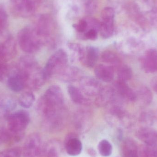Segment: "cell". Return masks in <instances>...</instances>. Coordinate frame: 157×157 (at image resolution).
<instances>
[{
	"instance_id": "33",
	"label": "cell",
	"mask_w": 157,
	"mask_h": 157,
	"mask_svg": "<svg viewBox=\"0 0 157 157\" xmlns=\"http://www.w3.org/2000/svg\"><path fill=\"white\" fill-rule=\"evenodd\" d=\"M74 27L79 33H84L86 32L87 29L88 23L86 20H81Z\"/></svg>"
},
{
	"instance_id": "10",
	"label": "cell",
	"mask_w": 157,
	"mask_h": 157,
	"mask_svg": "<svg viewBox=\"0 0 157 157\" xmlns=\"http://www.w3.org/2000/svg\"><path fill=\"white\" fill-rule=\"evenodd\" d=\"M65 148L68 155L76 156L80 155L82 150V144L75 134L71 133L66 136Z\"/></svg>"
},
{
	"instance_id": "22",
	"label": "cell",
	"mask_w": 157,
	"mask_h": 157,
	"mask_svg": "<svg viewBox=\"0 0 157 157\" xmlns=\"http://www.w3.org/2000/svg\"><path fill=\"white\" fill-rule=\"evenodd\" d=\"M1 45L4 56L6 60L15 56L16 53V48L15 42L13 38H8Z\"/></svg>"
},
{
	"instance_id": "25",
	"label": "cell",
	"mask_w": 157,
	"mask_h": 157,
	"mask_svg": "<svg viewBox=\"0 0 157 157\" xmlns=\"http://www.w3.org/2000/svg\"><path fill=\"white\" fill-rule=\"evenodd\" d=\"M68 92L72 100L78 104H85L87 101L84 97L83 92L78 88L73 86H69L68 87Z\"/></svg>"
},
{
	"instance_id": "29",
	"label": "cell",
	"mask_w": 157,
	"mask_h": 157,
	"mask_svg": "<svg viewBox=\"0 0 157 157\" xmlns=\"http://www.w3.org/2000/svg\"><path fill=\"white\" fill-rule=\"evenodd\" d=\"M118 76L119 80L125 81L129 80L132 76L131 69L126 65H120L118 68Z\"/></svg>"
},
{
	"instance_id": "18",
	"label": "cell",
	"mask_w": 157,
	"mask_h": 157,
	"mask_svg": "<svg viewBox=\"0 0 157 157\" xmlns=\"http://www.w3.org/2000/svg\"><path fill=\"white\" fill-rule=\"evenodd\" d=\"M17 107L15 100L12 97H4L0 99V119L6 118Z\"/></svg>"
},
{
	"instance_id": "31",
	"label": "cell",
	"mask_w": 157,
	"mask_h": 157,
	"mask_svg": "<svg viewBox=\"0 0 157 157\" xmlns=\"http://www.w3.org/2000/svg\"><path fill=\"white\" fill-rule=\"evenodd\" d=\"M140 155L141 157H157V151L147 145L141 148Z\"/></svg>"
},
{
	"instance_id": "36",
	"label": "cell",
	"mask_w": 157,
	"mask_h": 157,
	"mask_svg": "<svg viewBox=\"0 0 157 157\" xmlns=\"http://www.w3.org/2000/svg\"><path fill=\"white\" fill-rule=\"evenodd\" d=\"M87 153L90 157H96L97 156V153L95 149L92 148H89L87 149Z\"/></svg>"
},
{
	"instance_id": "30",
	"label": "cell",
	"mask_w": 157,
	"mask_h": 157,
	"mask_svg": "<svg viewBox=\"0 0 157 157\" xmlns=\"http://www.w3.org/2000/svg\"><path fill=\"white\" fill-rule=\"evenodd\" d=\"M22 152L18 147L9 148L0 152V157H21Z\"/></svg>"
},
{
	"instance_id": "17",
	"label": "cell",
	"mask_w": 157,
	"mask_h": 157,
	"mask_svg": "<svg viewBox=\"0 0 157 157\" xmlns=\"http://www.w3.org/2000/svg\"><path fill=\"white\" fill-rule=\"evenodd\" d=\"M98 50L92 46H88L85 49L84 56L81 61L88 68L95 66L98 59Z\"/></svg>"
},
{
	"instance_id": "24",
	"label": "cell",
	"mask_w": 157,
	"mask_h": 157,
	"mask_svg": "<svg viewBox=\"0 0 157 157\" xmlns=\"http://www.w3.org/2000/svg\"><path fill=\"white\" fill-rule=\"evenodd\" d=\"M122 151L124 157H139L137 146L131 139L124 140L123 144Z\"/></svg>"
},
{
	"instance_id": "6",
	"label": "cell",
	"mask_w": 157,
	"mask_h": 157,
	"mask_svg": "<svg viewBox=\"0 0 157 157\" xmlns=\"http://www.w3.org/2000/svg\"><path fill=\"white\" fill-rule=\"evenodd\" d=\"M40 2V0H10V5L15 15L28 17L35 13Z\"/></svg>"
},
{
	"instance_id": "4",
	"label": "cell",
	"mask_w": 157,
	"mask_h": 157,
	"mask_svg": "<svg viewBox=\"0 0 157 157\" xmlns=\"http://www.w3.org/2000/svg\"><path fill=\"white\" fill-rule=\"evenodd\" d=\"M17 40L20 48L27 53L37 51L44 43L35 27L29 26L19 31Z\"/></svg>"
},
{
	"instance_id": "38",
	"label": "cell",
	"mask_w": 157,
	"mask_h": 157,
	"mask_svg": "<svg viewBox=\"0 0 157 157\" xmlns=\"http://www.w3.org/2000/svg\"><path fill=\"white\" fill-rule=\"evenodd\" d=\"M155 90L157 92V85L155 86Z\"/></svg>"
},
{
	"instance_id": "27",
	"label": "cell",
	"mask_w": 157,
	"mask_h": 157,
	"mask_svg": "<svg viewBox=\"0 0 157 157\" xmlns=\"http://www.w3.org/2000/svg\"><path fill=\"white\" fill-rule=\"evenodd\" d=\"M35 101V96L31 91H26L23 93L19 98V103L24 108H29L33 105Z\"/></svg>"
},
{
	"instance_id": "34",
	"label": "cell",
	"mask_w": 157,
	"mask_h": 157,
	"mask_svg": "<svg viewBox=\"0 0 157 157\" xmlns=\"http://www.w3.org/2000/svg\"><path fill=\"white\" fill-rule=\"evenodd\" d=\"M84 36L86 38L90 40H95L98 37V33L95 29H91L88 30L84 34Z\"/></svg>"
},
{
	"instance_id": "21",
	"label": "cell",
	"mask_w": 157,
	"mask_h": 157,
	"mask_svg": "<svg viewBox=\"0 0 157 157\" xmlns=\"http://www.w3.org/2000/svg\"><path fill=\"white\" fill-rule=\"evenodd\" d=\"M115 87L117 92L124 98L130 101H134L136 96L133 90L127 86L124 81L118 80L115 84Z\"/></svg>"
},
{
	"instance_id": "26",
	"label": "cell",
	"mask_w": 157,
	"mask_h": 157,
	"mask_svg": "<svg viewBox=\"0 0 157 157\" xmlns=\"http://www.w3.org/2000/svg\"><path fill=\"white\" fill-rule=\"evenodd\" d=\"M73 59L81 61L84 56L85 49L77 43H71L68 45Z\"/></svg>"
},
{
	"instance_id": "7",
	"label": "cell",
	"mask_w": 157,
	"mask_h": 157,
	"mask_svg": "<svg viewBox=\"0 0 157 157\" xmlns=\"http://www.w3.org/2000/svg\"><path fill=\"white\" fill-rule=\"evenodd\" d=\"M42 147L40 136L37 133L29 135L23 147V157H40Z\"/></svg>"
},
{
	"instance_id": "32",
	"label": "cell",
	"mask_w": 157,
	"mask_h": 157,
	"mask_svg": "<svg viewBox=\"0 0 157 157\" xmlns=\"http://www.w3.org/2000/svg\"><path fill=\"white\" fill-rule=\"evenodd\" d=\"M7 21V15L4 10L0 9V34L5 29Z\"/></svg>"
},
{
	"instance_id": "13",
	"label": "cell",
	"mask_w": 157,
	"mask_h": 157,
	"mask_svg": "<svg viewBox=\"0 0 157 157\" xmlns=\"http://www.w3.org/2000/svg\"><path fill=\"white\" fill-rule=\"evenodd\" d=\"M137 137L140 141L148 146L157 144V132L154 129L143 128L138 130Z\"/></svg>"
},
{
	"instance_id": "16",
	"label": "cell",
	"mask_w": 157,
	"mask_h": 157,
	"mask_svg": "<svg viewBox=\"0 0 157 157\" xmlns=\"http://www.w3.org/2000/svg\"><path fill=\"white\" fill-rule=\"evenodd\" d=\"M7 85L11 90L16 92L22 91L25 87V80L17 71L10 75L7 79Z\"/></svg>"
},
{
	"instance_id": "15",
	"label": "cell",
	"mask_w": 157,
	"mask_h": 157,
	"mask_svg": "<svg viewBox=\"0 0 157 157\" xmlns=\"http://www.w3.org/2000/svg\"><path fill=\"white\" fill-rule=\"evenodd\" d=\"M114 69L109 65L99 64L94 71L96 77L101 81L110 82L114 78Z\"/></svg>"
},
{
	"instance_id": "19",
	"label": "cell",
	"mask_w": 157,
	"mask_h": 157,
	"mask_svg": "<svg viewBox=\"0 0 157 157\" xmlns=\"http://www.w3.org/2000/svg\"><path fill=\"white\" fill-rule=\"evenodd\" d=\"M60 145L57 141H51L42 147L40 157H60Z\"/></svg>"
},
{
	"instance_id": "37",
	"label": "cell",
	"mask_w": 157,
	"mask_h": 157,
	"mask_svg": "<svg viewBox=\"0 0 157 157\" xmlns=\"http://www.w3.org/2000/svg\"><path fill=\"white\" fill-rule=\"evenodd\" d=\"M6 59L5 58L4 56L3 53L2 51V48H1V45L0 44V63H6Z\"/></svg>"
},
{
	"instance_id": "12",
	"label": "cell",
	"mask_w": 157,
	"mask_h": 157,
	"mask_svg": "<svg viewBox=\"0 0 157 157\" xmlns=\"http://www.w3.org/2000/svg\"><path fill=\"white\" fill-rule=\"evenodd\" d=\"M57 75L60 81L65 83L72 82L79 78L80 71L77 67L67 65Z\"/></svg>"
},
{
	"instance_id": "3",
	"label": "cell",
	"mask_w": 157,
	"mask_h": 157,
	"mask_svg": "<svg viewBox=\"0 0 157 157\" xmlns=\"http://www.w3.org/2000/svg\"><path fill=\"white\" fill-rule=\"evenodd\" d=\"M8 130L16 142L20 141L24 135V132L30 122V115L27 111L20 110L10 113L7 118Z\"/></svg>"
},
{
	"instance_id": "20",
	"label": "cell",
	"mask_w": 157,
	"mask_h": 157,
	"mask_svg": "<svg viewBox=\"0 0 157 157\" xmlns=\"http://www.w3.org/2000/svg\"><path fill=\"white\" fill-rule=\"evenodd\" d=\"M144 68L147 71L154 72L157 71V51L150 50L146 55L144 61Z\"/></svg>"
},
{
	"instance_id": "11",
	"label": "cell",
	"mask_w": 157,
	"mask_h": 157,
	"mask_svg": "<svg viewBox=\"0 0 157 157\" xmlns=\"http://www.w3.org/2000/svg\"><path fill=\"white\" fill-rule=\"evenodd\" d=\"M91 123V115L86 111H79L75 116V126L80 132H85L88 131L90 128Z\"/></svg>"
},
{
	"instance_id": "1",
	"label": "cell",
	"mask_w": 157,
	"mask_h": 157,
	"mask_svg": "<svg viewBox=\"0 0 157 157\" xmlns=\"http://www.w3.org/2000/svg\"><path fill=\"white\" fill-rule=\"evenodd\" d=\"M17 71L23 76L25 87L30 89H39L47 80L43 70L40 69L36 61L30 56L21 58Z\"/></svg>"
},
{
	"instance_id": "2",
	"label": "cell",
	"mask_w": 157,
	"mask_h": 157,
	"mask_svg": "<svg viewBox=\"0 0 157 157\" xmlns=\"http://www.w3.org/2000/svg\"><path fill=\"white\" fill-rule=\"evenodd\" d=\"M64 98L60 87L52 86L49 87L39 101L38 108L43 116L63 112Z\"/></svg>"
},
{
	"instance_id": "5",
	"label": "cell",
	"mask_w": 157,
	"mask_h": 157,
	"mask_svg": "<svg viewBox=\"0 0 157 157\" xmlns=\"http://www.w3.org/2000/svg\"><path fill=\"white\" fill-rule=\"evenodd\" d=\"M68 61V55L65 51L60 49L51 56L43 69L47 79L57 74L65 66Z\"/></svg>"
},
{
	"instance_id": "9",
	"label": "cell",
	"mask_w": 157,
	"mask_h": 157,
	"mask_svg": "<svg viewBox=\"0 0 157 157\" xmlns=\"http://www.w3.org/2000/svg\"><path fill=\"white\" fill-rule=\"evenodd\" d=\"M79 85L82 92L89 97H97L102 88L98 80L89 76L80 78Z\"/></svg>"
},
{
	"instance_id": "14",
	"label": "cell",
	"mask_w": 157,
	"mask_h": 157,
	"mask_svg": "<svg viewBox=\"0 0 157 157\" xmlns=\"http://www.w3.org/2000/svg\"><path fill=\"white\" fill-rule=\"evenodd\" d=\"M114 90L110 87H102L95 100V103L99 107H105L112 102L114 98Z\"/></svg>"
},
{
	"instance_id": "23",
	"label": "cell",
	"mask_w": 157,
	"mask_h": 157,
	"mask_svg": "<svg viewBox=\"0 0 157 157\" xmlns=\"http://www.w3.org/2000/svg\"><path fill=\"white\" fill-rule=\"evenodd\" d=\"M101 59L104 63L113 68H118L121 65V60L117 54L110 51H105L101 55Z\"/></svg>"
},
{
	"instance_id": "28",
	"label": "cell",
	"mask_w": 157,
	"mask_h": 157,
	"mask_svg": "<svg viewBox=\"0 0 157 157\" xmlns=\"http://www.w3.org/2000/svg\"><path fill=\"white\" fill-rule=\"evenodd\" d=\"M98 149L100 154L103 157H109L112 153V146L106 140H103L99 143Z\"/></svg>"
},
{
	"instance_id": "35",
	"label": "cell",
	"mask_w": 157,
	"mask_h": 157,
	"mask_svg": "<svg viewBox=\"0 0 157 157\" xmlns=\"http://www.w3.org/2000/svg\"><path fill=\"white\" fill-rule=\"evenodd\" d=\"M7 72L6 63L0 64V81L2 80L6 75Z\"/></svg>"
},
{
	"instance_id": "8",
	"label": "cell",
	"mask_w": 157,
	"mask_h": 157,
	"mask_svg": "<svg viewBox=\"0 0 157 157\" xmlns=\"http://www.w3.org/2000/svg\"><path fill=\"white\" fill-rule=\"evenodd\" d=\"M101 17L102 21L99 29L101 35L103 38H109L114 31V10L111 7H106L102 11Z\"/></svg>"
}]
</instances>
